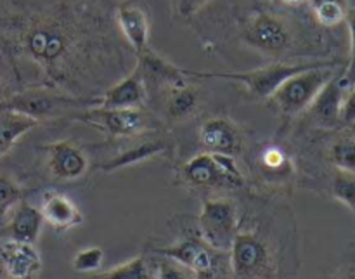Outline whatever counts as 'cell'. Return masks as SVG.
I'll list each match as a JSON object with an SVG mask.
<instances>
[{"instance_id":"1","label":"cell","mask_w":355,"mask_h":279,"mask_svg":"<svg viewBox=\"0 0 355 279\" xmlns=\"http://www.w3.org/2000/svg\"><path fill=\"white\" fill-rule=\"evenodd\" d=\"M76 45L73 28L59 16L38 17L24 24L19 35V47L26 58L37 62L42 68L59 69Z\"/></svg>"},{"instance_id":"2","label":"cell","mask_w":355,"mask_h":279,"mask_svg":"<svg viewBox=\"0 0 355 279\" xmlns=\"http://www.w3.org/2000/svg\"><path fill=\"white\" fill-rule=\"evenodd\" d=\"M335 68V61H326L321 66L295 73L277 87L276 92L269 97L270 103L284 117H295L302 113L314 103L322 87L331 80Z\"/></svg>"},{"instance_id":"3","label":"cell","mask_w":355,"mask_h":279,"mask_svg":"<svg viewBox=\"0 0 355 279\" xmlns=\"http://www.w3.org/2000/svg\"><path fill=\"white\" fill-rule=\"evenodd\" d=\"M326 61H315V62H272V65L262 66V68L250 69V71L241 73H220V71H196V69H186L189 78H215V80H229V82H236L239 85L245 87L253 97L257 99H269L277 87L290 78L291 75L304 69L315 68V66L324 65Z\"/></svg>"},{"instance_id":"4","label":"cell","mask_w":355,"mask_h":279,"mask_svg":"<svg viewBox=\"0 0 355 279\" xmlns=\"http://www.w3.org/2000/svg\"><path fill=\"white\" fill-rule=\"evenodd\" d=\"M89 106H96V97L82 99V97L62 96L47 87L24 89L0 103V108L14 110L37 121L45 120V118L62 117L69 111H82Z\"/></svg>"},{"instance_id":"5","label":"cell","mask_w":355,"mask_h":279,"mask_svg":"<svg viewBox=\"0 0 355 279\" xmlns=\"http://www.w3.org/2000/svg\"><path fill=\"white\" fill-rule=\"evenodd\" d=\"M110 137H132L159 127L158 118L142 108L89 106L75 117Z\"/></svg>"},{"instance_id":"6","label":"cell","mask_w":355,"mask_h":279,"mask_svg":"<svg viewBox=\"0 0 355 279\" xmlns=\"http://www.w3.org/2000/svg\"><path fill=\"white\" fill-rule=\"evenodd\" d=\"M201 239L218 253H227L238 235V210L229 200H207L198 215Z\"/></svg>"},{"instance_id":"7","label":"cell","mask_w":355,"mask_h":279,"mask_svg":"<svg viewBox=\"0 0 355 279\" xmlns=\"http://www.w3.org/2000/svg\"><path fill=\"white\" fill-rule=\"evenodd\" d=\"M184 179L198 187L234 186L245 184L241 170L234 162V156L220 153H200L182 167Z\"/></svg>"},{"instance_id":"8","label":"cell","mask_w":355,"mask_h":279,"mask_svg":"<svg viewBox=\"0 0 355 279\" xmlns=\"http://www.w3.org/2000/svg\"><path fill=\"white\" fill-rule=\"evenodd\" d=\"M241 35L250 47L267 54L283 52L291 42L286 23L267 10H252L243 21Z\"/></svg>"},{"instance_id":"9","label":"cell","mask_w":355,"mask_h":279,"mask_svg":"<svg viewBox=\"0 0 355 279\" xmlns=\"http://www.w3.org/2000/svg\"><path fill=\"white\" fill-rule=\"evenodd\" d=\"M229 253L231 273L236 278H270L274 274L269 248L255 235L238 232Z\"/></svg>"},{"instance_id":"10","label":"cell","mask_w":355,"mask_h":279,"mask_svg":"<svg viewBox=\"0 0 355 279\" xmlns=\"http://www.w3.org/2000/svg\"><path fill=\"white\" fill-rule=\"evenodd\" d=\"M158 255L166 257V259L175 260L177 264L186 267L193 273L194 278H214L217 276V260H215L214 248L200 239H182L179 243H173L170 246L155 250Z\"/></svg>"},{"instance_id":"11","label":"cell","mask_w":355,"mask_h":279,"mask_svg":"<svg viewBox=\"0 0 355 279\" xmlns=\"http://www.w3.org/2000/svg\"><path fill=\"white\" fill-rule=\"evenodd\" d=\"M47 167L52 177L62 183H75L89 170V158L76 144L69 141H58L45 146Z\"/></svg>"},{"instance_id":"12","label":"cell","mask_w":355,"mask_h":279,"mask_svg":"<svg viewBox=\"0 0 355 279\" xmlns=\"http://www.w3.org/2000/svg\"><path fill=\"white\" fill-rule=\"evenodd\" d=\"M135 68L141 71L142 80H144L146 87H165L170 89L173 85L187 82L191 80L189 76L184 73V68L172 65L166 61L163 56L156 54L151 47L144 49L137 54V66Z\"/></svg>"},{"instance_id":"13","label":"cell","mask_w":355,"mask_h":279,"mask_svg":"<svg viewBox=\"0 0 355 279\" xmlns=\"http://www.w3.org/2000/svg\"><path fill=\"white\" fill-rule=\"evenodd\" d=\"M350 87L347 85L342 75H333L331 80L326 83L311 104L312 117H314L315 124L319 127L324 128H335L336 125H342L340 121V111H342L343 99H345L347 92Z\"/></svg>"},{"instance_id":"14","label":"cell","mask_w":355,"mask_h":279,"mask_svg":"<svg viewBox=\"0 0 355 279\" xmlns=\"http://www.w3.org/2000/svg\"><path fill=\"white\" fill-rule=\"evenodd\" d=\"M200 142L205 151L234 156L241 151L243 137L234 121L227 120V118L215 117L201 125Z\"/></svg>"},{"instance_id":"15","label":"cell","mask_w":355,"mask_h":279,"mask_svg":"<svg viewBox=\"0 0 355 279\" xmlns=\"http://www.w3.org/2000/svg\"><path fill=\"white\" fill-rule=\"evenodd\" d=\"M40 212L44 222L54 231L66 232L78 228L83 222V214L76 207L75 201L62 193H45L42 198Z\"/></svg>"},{"instance_id":"16","label":"cell","mask_w":355,"mask_h":279,"mask_svg":"<svg viewBox=\"0 0 355 279\" xmlns=\"http://www.w3.org/2000/svg\"><path fill=\"white\" fill-rule=\"evenodd\" d=\"M148 99V87L137 68L114 83L103 96L96 97V106L101 108H142Z\"/></svg>"},{"instance_id":"17","label":"cell","mask_w":355,"mask_h":279,"mask_svg":"<svg viewBox=\"0 0 355 279\" xmlns=\"http://www.w3.org/2000/svg\"><path fill=\"white\" fill-rule=\"evenodd\" d=\"M2 252L3 269H6L7 278L26 279L40 274L42 259L33 243L9 239V242L2 243Z\"/></svg>"},{"instance_id":"18","label":"cell","mask_w":355,"mask_h":279,"mask_svg":"<svg viewBox=\"0 0 355 279\" xmlns=\"http://www.w3.org/2000/svg\"><path fill=\"white\" fill-rule=\"evenodd\" d=\"M44 224L45 222L42 217L40 207H35L26 198H23L10 210L9 236L10 239H16V242L33 243L35 245Z\"/></svg>"},{"instance_id":"19","label":"cell","mask_w":355,"mask_h":279,"mask_svg":"<svg viewBox=\"0 0 355 279\" xmlns=\"http://www.w3.org/2000/svg\"><path fill=\"white\" fill-rule=\"evenodd\" d=\"M116 23L123 37L135 52H142L149 47V17L139 6H123L116 12Z\"/></svg>"},{"instance_id":"20","label":"cell","mask_w":355,"mask_h":279,"mask_svg":"<svg viewBox=\"0 0 355 279\" xmlns=\"http://www.w3.org/2000/svg\"><path fill=\"white\" fill-rule=\"evenodd\" d=\"M38 125L37 120L17 113L14 110L0 108V158L14 148L17 141Z\"/></svg>"},{"instance_id":"21","label":"cell","mask_w":355,"mask_h":279,"mask_svg":"<svg viewBox=\"0 0 355 279\" xmlns=\"http://www.w3.org/2000/svg\"><path fill=\"white\" fill-rule=\"evenodd\" d=\"M165 151V144L159 141H149L142 142V144L134 146V148H128L125 151L116 153L113 158L106 160L104 163H101L99 170L103 172H114V170L125 169V167L135 165V163L146 162L149 158H155V156L162 155Z\"/></svg>"},{"instance_id":"22","label":"cell","mask_w":355,"mask_h":279,"mask_svg":"<svg viewBox=\"0 0 355 279\" xmlns=\"http://www.w3.org/2000/svg\"><path fill=\"white\" fill-rule=\"evenodd\" d=\"M168 97H166L165 110L172 120H180V118H186L196 110L198 106V90L193 83L187 80V82L179 83V85L170 87Z\"/></svg>"},{"instance_id":"23","label":"cell","mask_w":355,"mask_h":279,"mask_svg":"<svg viewBox=\"0 0 355 279\" xmlns=\"http://www.w3.org/2000/svg\"><path fill=\"white\" fill-rule=\"evenodd\" d=\"M101 278H123V279H142V278H153V267L148 264V260L142 257H134V259L127 260L123 264H118L113 269L106 271L101 274Z\"/></svg>"},{"instance_id":"24","label":"cell","mask_w":355,"mask_h":279,"mask_svg":"<svg viewBox=\"0 0 355 279\" xmlns=\"http://www.w3.org/2000/svg\"><path fill=\"white\" fill-rule=\"evenodd\" d=\"M329 158L338 170L355 174V135L338 139L329 149Z\"/></svg>"},{"instance_id":"25","label":"cell","mask_w":355,"mask_h":279,"mask_svg":"<svg viewBox=\"0 0 355 279\" xmlns=\"http://www.w3.org/2000/svg\"><path fill=\"white\" fill-rule=\"evenodd\" d=\"M333 196L342 201L345 207L355 214V174L347 172V170H338L333 177L331 184Z\"/></svg>"},{"instance_id":"26","label":"cell","mask_w":355,"mask_h":279,"mask_svg":"<svg viewBox=\"0 0 355 279\" xmlns=\"http://www.w3.org/2000/svg\"><path fill=\"white\" fill-rule=\"evenodd\" d=\"M104 250L99 246H87L78 250L71 260L73 271L80 274H94L103 267Z\"/></svg>"},{"instance_id":"27","label":"cell","mask_w":355,"mask_h":279,"mask_svg":"<svg viewBox=\"0 0 355 279\" xmlns=\"http://www.w3.org/2000/svg\"><path fill=\"white\" fill-rule=\"evenodd\" d=\"M24 198V191L19 184L10 177L0 174V221L10 214L14 205Z\"/></svg>"},{"instance_id":"28","label":"cell","mask_w":355,"mask_h":279,"mask_svg":"<svg viewBox=\"0 0 355 279\" xmlns=\"http://www.w3.org/2000/svg\"><path fill=\"white\" fill-rule=\"evenodd\" d=\"M260 163L263 165V170H267L269 174H283L288 170V165H290V160H288L286 153L283 149L276 148H267L266 151L260 156Z\"/></svg>"},{"instance_id":"29","label":"cell","mask_w":355,"mask_h":279,"mask_svg":"<svg viewBox=\"0 0 355 279\" xmlns=\"http://www.w3.org/2000/svg\"><path fill=\"white\" fill-rule=\"evenodd\" d=\"M345 21L347 24H349V33H350V59L345 71L342 73V76L343 80H345L347 85L352 89L355 85V7L354 9H349Z\"/></svg>"},{"instance_id":"30","label":"cell","mask_w":355,"mask_h":279,"mask_svg":"<svg viewBox=\"0 0 355 279\" xmlns=\"http://www.w3.org/2000/svg\"><path fill=\"white\" fill-rule=\"evenodd\" d=\"M173 9L180 17H193L200 12L210 0H172Z\"/></svg>"},{"instance_id":"31","label":"cell","mask_w":355,"mask_h":279,"mask_svg":"<svg viewBox=\"0 0 355 279\" xmlns=\"http://www.w3.org/2000/svg\"><path fill=\"white\" fill-rule=\"evenodd\" d=\"M340 121L342 125H350L355 124V85L347 92L345 99H343L342 111H340Z\"/></svg>"},{"instance_id":"32","label":"cell","mask_w":355,"mask_h":279,"mask_svg":"<svg viewBox=\"0 0 355 279\" xmlns=\"http://www.w3.org/2000/svg\"><path fill=\"white\" fill-rule=\"evenodd\" d=\"M281 3H284V6H290V7H298V6H304V3H307L309 0H279Z\"/></svg>"},{"instance_id":"33","label":"cell","mask_w":355,"mask_h":279,"mask_svg":"<svg viewBox=\"0 0 355 279\" xmlns=\"http://www.w3.org/2000/svg\"><path fill=\"white\" fill-rule=\"evenodd\" d=\"M311 2V6H315V3H322V2H338V3H345V6H349V0H309Z\"/></svg>"},{"instance_id":"34","label":"cell","mask_w":355,"mask_h":279,"mask_svg":"<svg viewBox=\"0 0 355 279\" xmlns=\"http://www.w3.org/2000/svg\"><path fill=\"white\" fill-rule=\"evenodd\" d=\"M6 276V269H3V252H2V243H0V278Z\"/></svg>"},{"instance_id":"35","label":"cell","mask_w":355,"mask_h":279,"mask_svg":"<svg viewBox=\"0 0 355 279\" xmlns=\"http://www.w3.org/2000/svg\"><path fill=\"white\" fill-rule=\"evenodd\" d=\"M2 92H3V82L2 78H0V96H2Z\"/></svg>"},{"instance_id":"36","label":"cell","mask_w":355,"mask_h":279,"mask_svg":"<svg viewBox=\"0 0 355 279\" xmlns=\"http://www.w3.org/2000/svg\"><path fill=\"white\" fill-rule=\"evenodd\" d=\"M350 132H352V134L355 135V124H352V125H350Z\"/></svg>"}]
</instances>
